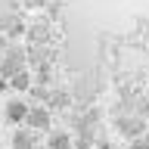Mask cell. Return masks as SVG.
Here are the masks:
<instances>
[{"label":"cell","mask_w":149,"mask_h":149,"mask_svg":"<svg viewBox=\"0 0 149 149\" xmlns=\"http://www.w3.org/2000/svg\"><path fill=\"white\" fill-rule=\"evenodd\" d=\"M115 130H118L124 140H137V137H143V130H146V118H143V115L124 112V115L115 118Z\"/></svg>","instance_id":"obj_1"},{"label":"cell","mask_w":149,"mask_h":149,"mask_svg":"<svg viewBox=\"0 0 149 149\" xmlns=\"http://www.w3.org/2000/svg\"><path fill=\"white\" fill-rule=\"evenodd\" d=\"M25 124L31 130H50V124H53V112L47 109V106H28Z\"/></svg>","instance_id":"obj_2"},{"label":"cell","mask_w":149,"mask_h":149,"mask_svg":"<svg viewBox=\"0 0 149 149\" xmlns=\"http://www.w3.org/2000/svg\"><path fill=\"white\" fill-rule=\"evenodd\" d=\"M9 124H25V115H28V102L25 100H9L6 109H3Z\"/></svg>","instance_id":"obj_3"},{"label":"cell","mask_w":149,"mask_h":149,"mask_svg":"<svg viewBox=\"0 0 149 149\" xmlns=\"http://www.w3.org/2000/svg\"><path fill=\"white\" fill-rule=\"evenodd\" d=\"M25 34H28V40H31V44H47V40H50V34H53V28H50V22H34Z\"/></svg>","instance_id":"obj_4"},{"label":"cell","mask_w":149,"mask_h":149,"mask_svg":"<svg viewBox=\"0 0 149 149\" xmlns=\"http://www.w3.org/2000/svg\"><path fill=\"white\" fill-rule=\"evenodd\" d=\"M47 149H74L72 134H65V130H53V134L47 137Z\"/></svg>","instance_id":"obj_5"},{"label":"cell","mask_w":149,"mask_h":149,"mask_svg":"<svg viewBox=\"0 0 149 149\" xmlns=\"http://www.w3.org/2000/svg\"><path fill=\"white\" fill-rule=\"evenodd\" d=\"M9 84H13L16 90H28V87H31V78H28V65H25V68H19V72L9 78Z\"/></svg>","instance_id":"obj_6"},{"label":"cell","mask_w":149,"mask_h":149,"mask_svg":"<svg viewBox=\"0 0 149 149\" xmlns=\"http://www.w3.org/2000/svg\"><path fill=\"white\" fill-rule=\"evenodd\" d=\"M31 146H34L31 130H16V137H13V149H31Z\"/></svg>","instance_id":"obj_7"},{"label":"cell","mask_w":149,"mask_h":149,"mask_svg":"<svg viewBox=\"0 0 149 149\" xmlns=\"http://www.w3.org/2000/svg\"><path fill=\"white\" fill-rule=\"evenodd\" d=\"M134 149H149V127L143 130V137H137V140H134Z\"/></svg>","instance_id":"obj_8"},{"label":"cell","mask_w":149,"mask_h":149,"mask_svg":"<svg viewBox=\"0 0 149 149\" xmlns=\"http://www.w3.org/2000/svg\"><path fill=\"white\" fill-rule=\"evenodd\" d=\"M121 149H124V146H121ZM127 149H134V146H127Z\"/></svg>","instance_id":"obj_9"}]
</instances>
